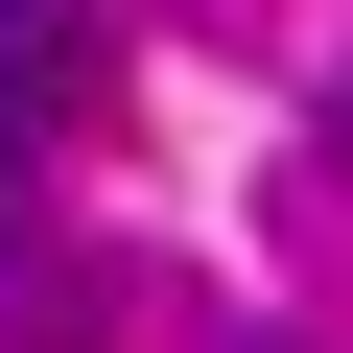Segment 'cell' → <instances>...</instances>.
I'll list each match as a JSON object with an SVG mask.
<instances>
[{"label": "cell", "instance_id": "cell-1", "mask_svg": "<svg viewBox=\"0 0 353 353\" xmlns=\"http://www.w3.org/2000/svg\"><path fill=\"white\" fill-rule=\"evenodd\" d=\"M71 71H94V24H71V0H0V165H48Z\"/></svg>", "mask_w": 353, "mask_h": 353}]
</instances>
